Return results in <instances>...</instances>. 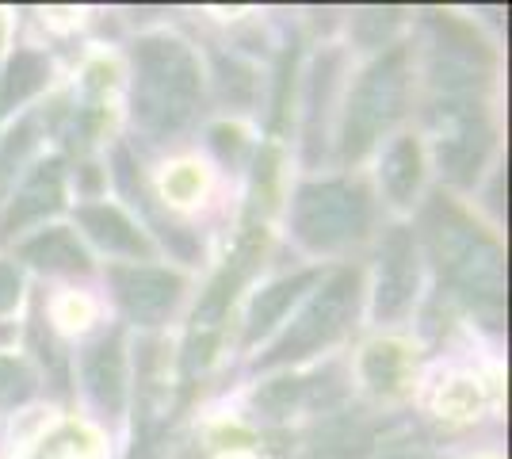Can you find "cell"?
I'll list each match as a JSON object with an SVG mask.
<instances>
[{"label": "cell", "mask_w": 512, "mask_h": 459, "mask_svg": "<svg viewBox=\"0 0 512 459\" xmlns=\"http://www.w3.org/2000/svg\"><path fill=\"white\" fill-rule=\"evenodd\" d=\"M199 66L192 50L157 35L134 46V123L153 138L180 134L199 111Z\"/></svg>", "instance_id": "obj_1"}, {"label": "cell", "mask_w": 512, "mask_h": 459, "mask_svg": "<svg viewBox=\"0 0 512 459\" xmlns=\"http://www.w3.org/2000/svg\"><path fill=\"white\" fill-rule=\"evenodd\" d=\"M425 238L451 287H459L470 303L493 306V310L501 306V299H505V253L497 249V241L490 234H482L455 203L436 196L425 211Z\"/></svg>", "instance_id": "obj_2"}, {"label": "cell", "mask_w": 512, "mask_h": 459, "mask_svg": "<svg viewBox=\"0 0 512 459\" xmlns=\"http://www.w3.org/2000/svg\"><path fill=\"white\" fill-rule=\"evenodd\" d=\"M409 92V50L406 46H390L375 66L360 77V85L348 100L341 131V157L344 161H360L363 153L375 146V138L402 115Z\"/></svg>", "instance_id": "obj_3"}, {"label": "cell", "mask_w": 512, "mask_h": 459, "mask_svg": "<svg viewBox=\"0 0 512 459\" xmlns=\"http://www.w3.org/2000/svg\"><path fill=\"white\" fill-rule=\"evenodd\" d=\"M295 234L310 249H341L367 234L371 226V196L356 180H321L306 184L295 196Z\"/></svg>", "instance_id": "obj_4"}, {"label": "cell", "mask_w": 512, "mask_h": 459, "mask_svg": "<svg viewBox=\"0 0 512 459\" xmlns=\"http://www.w3.org/2000/svg\"><path fill=\"white\" fill-rule=\"evenodd\" d=\"M356 303H360V272L356 268H341L306 303V310L295 318V326L279 337L272 352L260 356V368H279V364H291V360H302L310 352L333 345L344 333V326L356 318Z\"/></svg>", "instance_id": "obj_5"}, {"label": "cell", "mask_w": 512, "mask_h": 459, "mask_svg": "<svg viewBox=\"0 0 512 459\" xmlns=\"http://www.w3.org/2000/svg\"><path fill=\"white\" fill-rule=\"evenodd\" d=\"M432 131H436V157L451 184H474L482 161L493 146V127L482 100H436L432 104Z\"/></svg>", "instance_id": "obj_6"}, {"label": "cell", "mask_w": 512, "mask_h": 459, "mask_svg": "<svg viewBox=\"0 0 512 459\" xmlns=\"http://www.w3.org/2000/svg\"><path fill=\"white\" fill-rule=\"evenodd\" d=\"M111 284H115V299L123 303L134 322L142 326H157L172 314V306L180 303L184 280L165 268H146V264H130V268H111Z\"/></svg>", "instance_id": "obj_7"}, {"label": "cell", "mask_w": 512, "mask_h": 459, "mask_svg": "<svg viewBox=\"0 0 512 459\" xmlns=\"http://www.w3.org/2000/svg\"><path fill=\"white\" fill-rule=\"evenodd\" d=\"M413 291H417V245L406 226H394L379 253V287H375L379 322H394L398 314H406Z\"/></svg>", "instance_id": "obj_8"}, {"label": "cell", "mask_w": 512, "mask_h": 459, "mask_svg": "<svg viewBox=\"0 0 512 459\" xmlns=\"http://www.w3.org/2000/svg\"><path fill=\"white\" fill-rule=\"evenodd\" d=\"M81 375H85L88 398H92V406L100 414H123V402H127V356H123L119 329L104 333L96 345H88L85 360H81Z\"/></svg>", "instance_id": "obj_9"}, {"label": "cell", "mask_w": 512, "mask_h": 459, "mask_svg": "<svg viewBox=\"0 0 512 459\" xmlns=\"http://www.w3.org/2000/svg\"><path fill=\"white\" fill-rule=\"evenodd\" d=\"M264 226H249L241 241H237L234 257L226 261V268L214 276V284L207 287V295L199 299V310H195V326H218L226 318V310L234 303V295L241 291V284L256 272V264L264 257Z\"/></svg>", "instance_id": "obj_10"}, {"label": "cell", "mask_w": 512, "mask_h": 459, "mask_svg": "<svg viewBox=\"0 0 512 459\" xmlns=\"http://www.w3.org/2000/svg\"><path fill=\"white\" fill-rule=\"evenodd\" d=\"M58 207H62V161L50 157V161L31 169V176L20 184V192L12 196V207H8V215L0 222V238L23 230L27 222L46 219Z\"/></svg>", "instance_id": "obj_11"}, {"label": "cell", "mask_w": 512, "mask_h": 459, "mask_svg": "<svg viewBox=\"0 0 512 459\" xmlns=\"http://www.w3.org/2000/svg\"><path fill=\"white\" fill-rule=\"evenodd\" d=\"M77 219H81V226L92 234V241H100L107 253L150 257V241H146V234H142L119 207H107V203H100V207H81Z\"/></svg>", "instance_id": "obj_12"}, {"label": "cell", "mask_w": 512, "mask_h": 459, "mask_svg": "<svg viewBox=\"0 0 512 459\" xmlns=\"http://www.w3.org/2000/svg\"><path fill=\"white\" fill-rule=\"evenodd\" d=\"M20 257L43 272H85L88 268V253L65 226H50V230H39L35 238H27L20 245Z\"/></svg>", "instance_id": "obj_13"}, {"label": "cell", "mask_w": 512, "mask_h": 459, "mask_svg": "<svg viewBox=\"0 0 512 459\" xmlns=\"http://www.w3.org/2000/svg\"><path fill=\"white\" fill-rule=\"evenodd\" d=\"M318 280V272L314 268H306V272H295V276H283L276 284L268 287V291H260L253 303V314H249V329H245V341L253 345L256 337H264L268 329L276 326L279 318L287 314V306L299 299L306 287Z\"/></svg>", "instance_id": "obj_14"}, {"label": "cell", "mask_w": 512, "mask_h": 459, "mask_svg": "<svg viewBox=\"0 0 512 459\" xmlns=\"http://www.w3.org/2000/svg\"><path fill=\"white\" fill-rule=\"evenodd\" d=\"M421 184V146L417 138H398L383 157V188L398 207L413 203Z\"/></svg>", "instance_id": "obj_15"}, {"label": "cell", "mask_w": 512, "mask_h": 459, "mask_svg": "<svg viewBox=\"0 0 512 459\" xmlns=\"http://www.w3.org/2000/svg\"><path fill=\"white\" fill-rule=\"evenodd\" d=\"M46 85V62L31 50H20L8 66V81H4V100H0V111L16 108L20 100H27L31 92H39Z\"/></svg>", "instance_id": "obj_16"}, {"label": "cell", "mask_w": 512, "mask_h": 459, "mask_svg": "<svg viewBox=\"0 0 512 459\" xmlns=\"http://www.w3.org/2000/svg\"><path fill=\"white\" fill-rule=\"evenodd\" d=\"M31 345H35L39 360H43L50 387L58 394L69 391V356H65L62 345L54 341V333H50V326H46L43 318H35V326H31Z\"/></svg>", "instance_id": "obj_17"}, {"label": "cell", "mask_w": 512, "mask_h": 459, "mask_svg": "<svg viewBox=\"0 0 512 459\" xmlns=\"http://www.w3.org/2000/svg\"><path fill=\"white\" fill-rule=\"evenodd\" d=\"M363 375L375 391H394L398 379H402V349L398 345H375L363 360Z\"/></svg>", "instance_id": "obj_18"}, {"label": "cell", "mask_w": 512, "mask_h": 459, "mask_svg": "<svg viewBox=\"0 0 512 459\" xmlns=\"http://www.w3.org/2000/svg\"><path fill=\"white\" fill-rule=\"evenodd\" d=\"M218 85L222 100H230L234 108H249L256 96V77L249 66H241L237 58H218Z\"/></svg>", "instance_id": "obj_19"}, {"label": "cell", "mask_w": 512, "mask_h": 459, "mask_svg": "<svg viewBox=\"0 0 512 459\" xmlns=\"http://www.w3.org/2000/svg\"><path fill=\"white\" fill-rule=\"evenodd\" d=\"M35 394V375L23 368L20 360L0 356V410H16Z\"/></svg>", "instance_id": "obj_20"}, {"label": "cell", "mask_w": 512, "mask_h": 459, "mask_svg": "<svg viewBox=\"0 0 512 459\" xmlns=\"http://www.w3.org/2000/svg\"><path fill=\"white\" fill-rule=\"evenodd\" d=\"M302 394H306V379H276V383H264V387L256 391V406H260L264 414L283 417L299 406Z\"/></svg>", "instance_id": "obj_21"}, {"label": "cell", "mask_w": 512, "mask_h": 459, "mask_svg": "<svg viewBox=\"0 0 512 459\" xmlns=\"http://www.w3.org/2000/svg\"><path fill=\"white\" fill-rule=\"evenodd\" d=\"M20 272L16 264H4L0 261V314H8L12 306L20 303Z\"/></svg>", "instance_id": "obj_22"}, {"label": "cell", "mask_w": 512, "mask_h": 459, "mask_svg": "<svg viewBox=\"0 0 512 459\" xmlns=\"http://www.w3.org/2000/svg\"><path fill=\"white\" fill-rule=\"evenodd\" d=\"M8 337H12V329H8V326H0V345H4Z\"/></svg>", "instance_id": "obj_23"}]
</instances>
